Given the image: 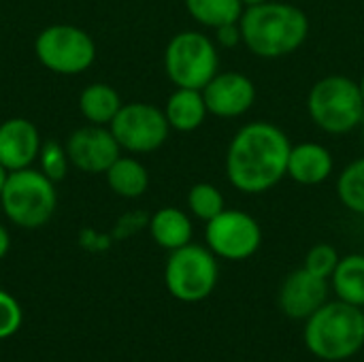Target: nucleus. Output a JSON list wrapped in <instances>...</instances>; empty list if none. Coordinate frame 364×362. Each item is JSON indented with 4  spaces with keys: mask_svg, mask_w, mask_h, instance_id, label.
Returning a JSON list of instances; mask_svg holds the SVG:
<instances>
[{
    "mask_svg": "<svg viewBox=\"0 0 364 362\" xmlns=\"http://www.w3.org/2000/svg\"><path fill=\"white\" fill-rule=\"evenodd\" d=\"M66 154L75 169L90 175H98L107 173L109 166L122 156V147L113 137L111 128L90 124L68 137Z\"/></svg>",
    "mask_w": 364,
    "mask_h": 362,
    "instance_id": "obj_11",
    "label": "nucleus"
},
{
    "mask_svg": "<svg viewBox=\"0 0 364 362\" xmlns=\"http://www.w3.org/2000/svg\"><path fill=\"white\" fill-rule=\"evenodd\" d=\"M38 162H41V173H45L53 183L62 181L68 173V154L66 147H62L58 141H47L41 145L38 151Z\"/></svg>",
    "mask_w": 364,
    "mask_h": 362,
    "instance_id": "obj_24",
    "label": "nucleus"
},
{
    "mask_svg": "<svg viewBox=\"0 0 364 362\" xmlns=\"http://www.w3.org/2000/svg\"><path fill=\"white\" fill-rule=\"evenodd\" d=\"M4 215L19 228H41L45 226L55 207L58 194L55 183L41 171L32 166L9 173L4 190L0 194Z\"/></svg>",
    "mask_w": 364,
    "mask_h": 362,
    "instance_id": "obj_5",
    "label": "nucleus"
},
{
    "mask_svg": "<svg viewBox=\"0 0 364 362\" xmlns=\"http://www.w3.org/2000/svg\"><path fill=\"white\" fill-rule=\"evenodd\" d=\"M339 260H341V258H339V254H337V250H335L333 245H328V243H318V245H314V247L307 252V256H305V269L311 271V273L318 275V277L328 280V277H333V273H335Z\"/></svg>",
    "mask_w": 364,
    "mask_h": 362,
    "instance_id": "obj_25",
    "label": "nucleus"
},
{
    "mask_svg": "<svg viewBox=\"0 0 364 362\" xmlns=\"http://www.w3.org/2000/svg\"><path fill=\"white\" fill-rule=\"evenodd\" d=\"M188 209L198 220L209 222L226 209V201L218 186L200 181V183H194L188 192Z\"/></svg>",
    "mask_w": 364,
    "mask_h": 362,
    "instance_id": "obj_23",
    "label": "nucleus"
},
{
    "mask_svg": "<svg viewBox=\"0 0 364 362\" xmlns=\"http://www.w3.org/2000/svg\"><path fill=\"white\" fill-rule=\"evenodd\" d=\"M333 154L320 143H299L288 156V177L301 186H320L333 173Z\"/></svg>",
    "mask_w": 364,
    "mask_h": 362,
    "instance_id": "obj_15",
    "label": "nucleus"
},
{
    "mask_svg": "<svg viewBox=\"0 0 364 362\" xmlns=\"http://www.w3.org/2000/svg\"><path fill=\"white\" fill-rule=\"evenodd\" d=\"M105 175L109 188L122 198H139L149 188V173L136 158L119 156Z\"/></svg>",
    "mask_w": 364,
    "mask_h": 362,
    "instance_id": "obj_19",
    "label": "nucleus"
},
{
    "mask_svg": "<svg viewBox=\"0 0 364 362\" xmlns=\"http://www.w3.org/2000/svg\"><path fill=\"white\" fill-rule=\"evenodd\" d=\"M38 128L26 117H11L0 124V164L13 173L32 166L41 151Z\"/></svg>",
    "mask_w": 364,
    "mask_h": 362,
    "instance_id": "obj_14",
    "label": "nucleus"
},
{
    "mask_svg": "<svg viewBox=\"0 0 364 362\" xmlns=\"http://www.w3.org/2000/svg\"><path fill=\"white\" fill-rule=\"evenodd\" d=\"M305 346L322 361H346L364 346V314L346 301L324 303L305 324Z\"/></svg>",
    "mask_w": 364,
    "mask_h": 362,
    "instance_id": "obj_3",
    "label": "nucleus"
},
{
    "mask_svg": "<svg viewBox=\"0 0 364 362\" xmlns=\"http://www.w3.org/2000/svg\"><path fill=\"white\" fill-rule=\"evenodd\" d=\"M333 288L339 301L364 307V256L350 254L339 260L333 273Z\"/></svg>",
    "mask_w": 364,
    "mask_h": 362,
    "instance_id": "obj_20",
    "label": "nucleus"
},
{
    "mask_svg": "<svg viewBox=\"0 0 364 362\" xmlns=\"http://www.w3.org/2000/svg\"><path fill=\"white\" fill-rule=\"evenodd\" d=\"M220 55L215 43L196 30L175 34L164 51V70L177 87L203 90L215 75Z\"/></svg>",
    "mask_w": 364,
    "mask_h": 362,
    "instance_id": "obj_6",
    "label": "nucleus"
},
{
    "mask_svg": "<svg viewBox=\"0 0 364 362\" xmlns=\"http://www.w3.org/2000/svg\"><path fill=\"white\" fill-rule=\"evenodd\" d=\"M154 241L164 250H179L192 241V220L177 207H162L149 220Z\"/></svg>",
    "mask_w": 364,
    "mask_h": 362,
    "instance_id": "obj_17",
    "label": "nucleus"
},
{
    "mask_svg": "<svg viewBox=\"0 0 364 362\" xmlns=\"http://www.w3.org/2000/svg\"><path fill=\"white\" fill-rule=\"evenodd\" d=\"M324 303H328V280L314 275L311 271H292L279 290V307L292 320L311 318Z\"/></svg>",
    "mask_w": 364,
    "mask_h": 362,
    "instance_id": "obj_13",
    "label": "nucleus"
},
{
    "mask_svg": "<svg viewBox=\"0 0 364 362\" xmlns=\"http://www.w3.org/2000/svg\"><path fill=\"white\" fill-rule=\"evenodd\" d=\"M6 179H9V171L0 164V194H2V190H4V183H6Z\"/></svg>",
    "mask_w": 364,
    "mask_h": 362,
    "instance_id": "obj_29",
    "label": "nucleus"
},
{
    "mask_svg": "<svg viewBox=\"0 0 364 362\" xmlns=\"http://www.w3.org/2000/svg\"><path fill=\"white\" fill-rule=\"evenodd\" d=\"M205 241L215 256L239 262L252 258L260 250L262 228L250 213L239 209H224L220 215L207 222Z\"/></svg>",
    "mask_w": 364,
    "mask_h": 362,
    "instance_id": "obj_10",
    "label": "nucleus"
},
{
    "mask_svg": "<svg viewBox=\"0 0 364 362\" xmlns=\"http://www.w3.org/2000/svg\"><path fill=\"white\" fill-rule=\"evenodd\" d=\"M239 26L245 47L264 60L294 53L309 34L307 15L299 6L277 0L245 6Z\"/></svg>",
    "mask_w": 364,
    "mask_h": 362,
    "instance_id": "obj_2",
    "label": "nucleus"
},
{
    "mask_svg": "<svg viewBox=\"0 0 364 362\" xmlns=\"http://www.w3.org/2000/svg\"><path fill=\"white\" fill-rule=\"evenodd\" d=\"M288 134L271 122H250L226 149V177L243 194H262L288 177Z\"/></svg>",
    "mask_w": 364,
    "mask_h": 362,
    "instance_id": "obj_1",
    "label": "nucleus"
},
{
    "mask_svg": "<svg viewBox=\"0 0 364 362\" xmlns=\"http://www.w3.org/2000/svg\"><path fill=\"white\" fill-rule=\"evenodd\" d=\"M358 87H360V94H363V98H364V75L360 77V81H358Z\"/></svg>",
    "mask_w": 364,
    "mask_h": 362,
    "instance_id": "obj_31",
    "label": "nucleus"
},
{
    "mask_svg": "<svg viewBox=\"0 0 364 362\" xmlns=\"http://www.w3.org/2000/svg\"><path fill=\"white\" fill-rule=\"evenodd\" d=\"M21 307L4 290H0V339L13 337L21 326Z\"/></svg>",
    "mask_w": 364,
    "mask_h": 362,
    "instance_id": "obj_26",
    "label": "nucleus"
},
{
    "mask_svg": "<svg viewBox=\"0 0 364 362\" xmlns=\"http://www.w3.org/2000/svg\"><path fill=\"white\" fill-rule=\"evenodd\" d=\"M122 98L109 83H90L79 96V111L90 124L109 126L122 109Z\"/></svg>",
    "mask_w": 364,
    "mask_h": 362,
    "instance_id": "obj_18",
    "label": "nucleus"
},
{
    "mask_svg": "<svg viewBox=\"0 0 364 362\" xmlns=\"http://www.w3.org/2000/svg\"><path fill=\"white\" fill-rule=\"evenodd\" d=\"M363 141H364V132H363Z\"/></svg>",
    "mask_w": 364,
    "mask_h": 362,
    "instance_id": "obj_32",
    "label": "nucleus"
},
{
    "mask_svg": "<svg viewBox=\"0 0 364 362\" xmlns=\"http://www.w3.org/2000/svg\"><path fill=\"white\" fill-rule=\"evenodd\" d=\"M245 6H252V4H260V2H267V0H241Z\"/></svg>",
    "mask_w": 364,
    "mask_h": 362,
    "instance_id": "obj_30",
    "label": "nucleus"
},
{
    "mask_svg": "<svg viewBox=\"0 0 364 362\" xmlns=\"http://www.w3.org/2000/svg\"><path fill=\"white\" fill-rule=\"evenodd\" d=\"M188 13L207 28H222L228 23H239L245 4L241 0H186Z\"/></svg>",
    "mask_w": 364,
    "mask_h": 362,
    "instance_id": "obj_21",
    "label": "nucleus"
},
{
    "mask_svg": "<svg viewBox=\"0 0 364 362\" xmlns=\"http://www.w3.org/2000/svg\"><path fill=\"white\" fill-rule=\"evenodd\" d=\"M207 111L215 117H239L247 113L256 100V85L237 70L218 73L203 87Z\"/></svg>",
    "mask_w": 364,
    "mask_h": 362,
    "instance_id": "obj_12",
    "label": "nucleus"
},
{
    "mask_svg": "<svg viewBox=\"0 0 364 362\" xmlns=\"http://www.w3.org/2000/svg\"><path fill=\"white\" fill-rule=\"evenodd\" d=\"M9 245H11L9 233H6V228L0 224V258H4V256H6V252H9Z\"/></svg>",
    "mask_w": 364,
    "mask_h": 362,
    "instance_id": "obj_28",
    "label": "nucleus"
},
{
    "mask_svg": "<svg viewBox=\"0 0 364 362\" xmlns=\"http://www.w3.org/2000/svg\"><path fill=\"white\" fill-rule=\"evenodd\" d=\"M307 111L324 132L346 134L364 122V98L354 79L328 75L309 90Z\"/></svg>",
    "mask_w": 364,
    "mask_h": 362,
    "instance_id": "obj_4",
    "label": "nucleus"
},
{
    "mask_svg": "<svg viewBox=\"0 0 364 362\" xmlns=\"http://www.w3.org/2000/svg\"><path fill=\"white\" fill-rule=\"evenodd\" d=\"M164 115L168 119V126L179 132H192L203 126L205 117L209 115L203 90H190V87H177L164 107Z\"/></svg>",
    "mask_w": 364,
    "mask_h": 362,
    "instance_id": "obj_16",
    "label": "nucleus"
},
{
    "mask_svg": "<svg viewBox=\"0 0 364 362\" xmlns=\"http://www.w3.org/2000/svg\"><path fill=\"white\" fill-rule=\"evenodd\" d=\"M337 196L346 209L364 215V156L341 171L337 179Z\"/></svg>",
    "mask_w": 364,
    "mask_h": 362,
    "instance_id": "obj_22",
    "label": "nucleus"
},
{
    "mask_svg": "<svg viewBox=\"0 0 364 362\" xmlns=\"http://www.w3.org/2000/svg\"><path fill=\"white\" fill-rule=\"evenodd\" d=\"M109 128L119 147L130 154H149L160 149L171 130L164 111L149 102L122 105Z\"/></svg>",
    "mask_w": 364,
    "mask_h": 362,
    "instance_id": "obj_9",
    "label": "nucleus"
},
{
    "mask_svg": "<svg viewBox=\"0 0 364 362\" xmlns=\"http://www.w3.org/2000/svg\"><path fill=\"white\" fill-rule=\"evenodd\" d=\"M218 260L209 247L188 243L179 250H173L166 269L164 282L168 292L183 303L205 301L218 284Z\"/></svg>",
    "mask_w": 364,
    "mask_h": 362,
    "instance_id": "obj_7",
    "label": "nucleus"
},
{
    "mask_svg": "<svg viewBox=\"0 0 364 362\" xmlns=\"http://www.w3.org/2000/svg\"><path fill=\"white\" fill-rule=\"evenodd\" d=\"M34 51L38 62L55 75H79L96 60L94 38L70 23H53L41 30Z\"/></svg>",
    "mask_w": 364,
    "mask_h": 362,
    "instance_id": "obj_8",
    "label": "nucleus"
},
{
    "mask_svg": "<svg viewBox=\"0 0 364 362\" xmlns=\"http://www.w3.org/2000/svg\"><path fill=\"white\" fill-rule=\"evenodd\" d=\"M215 32H218L220 45H224V47H235L237 43H243V38H241V26H239V23L222 26V28H218Z\"/></svg>",
    "mask_w": 364,
    "mask_h": 362,
    "instance_id": "obj_27",
    "label": "nucleus"
}]
</instances>
